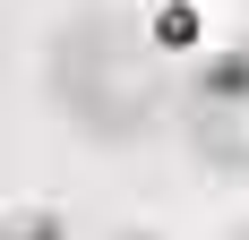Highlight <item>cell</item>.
<instances>
[{"instance_id": "6da1fadb", "label": "cell", "mask_w": 249, "mask_h": 240, "mask_svg": "<svg viewBox=\"0 0 249 240\" xmlns=\"http://www.w3.org/2000/svg\"><path fill=\"white\" fill-rule=\"evenodd\" d=\"M52 103L86 129V137L121 146L138 137V129H155V112H163V86H172V60L155 51L146 17L129 26L121 9H86V17H69L60 34H52Z\"/></svg>"}, {"instance_id": "7a4b0ae2", "label": "cell", "mask_w": 249, "mask_h": 240, "mask_svg": "<svg viewBox=\"0 0 249 240\" xmlns=\"http://www.w3.org/2000/svg\"><path fill=\"white\" fill-rule=\"evenodd\" d=\"M189 146L215 171H249V95L241 103H198L189 112Z\"/></svg>"}, {"instance_id": "3957f363", "label": "cell", "mask_w": 249, "mask_h": 240, "mask_svg": "<svg viewBox=\"0 0 249 240\" xmlns=\"http://www.w3.org/2000/svg\"><path fill=\"white\" fill-rule=\"evenodd\" d=\"M146 34H155V51L172 60V51H198L206 17H198V0H155V9H146Z\"/></svg>"}, {"instance_id": "277c9868", "label": "cell", "mask_w": 249, "mask_h": 240, "mask_svg": "<svg viewBox=\"0 0 249 240\" xmlns=\"http://www.w3.org/2000/svg\"><path fill=\"white\" fill-rule=\"evenodd\" d=\"M0 240H69V223H60V206H9Z\"/></svg>"}, {"instance_id": "5b68a950", "label": "cell", "mask_w": 249, "mask_h": 240, "mask_svg": "<svg viewBox=\"0 0 249 240\" xmlns=\"http://www.w3.org/2000/svg\"><path fill=\"white\" fill-rule=\"evenodd\" d=\"M121 240H155V232H121Z\"/></svg>"}, {"instance_id": "8992f818", "label": "cell", "mask_w": 249, "mask_h": 240, "mask_svg": "<svg viewBox=\"0 0 249 240\" xmlns=\"http://www.w3.org/2000/svg\"><path fill=\"white\" fill-rule=\"evenodd\" d=\"M232 240H249V223H241V232H232Z\"/></svg>"}, {"instance_id": "52a82bcc", "label": "cell", "mask_w": 249, "mask_h": 240, "mask_svg": "<svg viewBox=\"0 0 249 240\" xmlns=\"http://www.w3.org/2000/svg\"><path fill=\"white\" fill-rule=\"evenodd\" d=\"M241 43H249V34H241Z\"/></svg>"}]
</instances>
